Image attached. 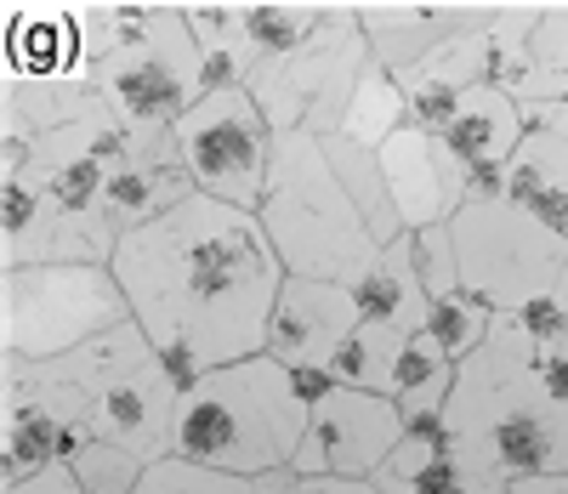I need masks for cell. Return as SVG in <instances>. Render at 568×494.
I'll use <instances>...</instances> for the list:
<instances>
[{
  "label": "cell",
  "mask_w": 568,
  "mask_h": 494,
  "mask_svg": "<svg viewBox=\"0 0 568 494\" xmlns=\"http://www.w3.org/2000/svg\"><path fill=\"white\" fill-rule=\"evenodd\" d=\"M114 273L131 319L149 330L182 386L233 359L267 353L284 262L256 211L194 188L165 216L120 239Z\"/></svg>",
  "instance_id": "6da1fadb"
},
{
  "label": "cell",
  "mask_w": 568,
  "mask_h": 494,
  "mask_svg": "<svg viewBox=\"0 0 568 494\" xmlns=\"http://www.w3.org/2000/svg\"><path fill=\"white\" fill-rule=\"evenodd\" d=\"M449 450L484 488L511 477L568 472V404L540 370V335L524 319H495L489 341L460 359L449 404Z\"/></svg>",
  "instance_id": "7a4b0ae2"
},
{
  "label": "cell",
  "mask_w": 568,
  "mask_h": 494,
  "mask_svg": "<svg viewBox=\"0 0 568 494\" xmlns=\"http://www.w3.org/2000/svg\"><path fill=\"white\" fill-rule=\"evenodd\" d=\"M12 375H23L34 392H45L85 437H114L136 455H171V426L182 404V381L171 375L165 353L149 341L136 319H120L98 330L80 347L58 359H0Z\"/></svg>",
  "instance_id": "3957f363"
},
{
  "label": "cell",
  "mask_w": 568,
  "mask_h": 494,
  "mask_svg": "<svg viewBox=\"0 0 568 494\" xmlns=\"http://www.w3.org/2000/svg\"><path fill=\"white\" fill-rule=\"evenodd\" d=\"M91 80L103 103L142 137L176 142V120L205 97V52L171 0H85Z\"/></svg>",
  "instance_id": "277c9868"
},
{
  "label": "cell",
  "mask_w": 568,
  "mask_h": 494,
  "mask_svg": "<svg viewBox=\"0 0 568 494\" xmlns=\"http://www.w3.org/2000/svg\"><path fill=\"white\" fill-rule=\"evenodd\" d=\"M307 421H313V404L296 392L291 364H278L273 353H251L182 386L171 455L262 477L273 466L296 461Z\"/></svg>",
  "instance_id": "5b68a950"
},
{
  "label": "cell",
  "mask_w": 568,
  "mask_h": 494,
  "mask_svg": "<svg viewBox=\"0 0 568 494\" xmlns=\"http://www.w3.org/2000/svg\"><path fill=\"white\" fill-rule=\"evenodd\" d=\"M256 216L273 239L284 273L353 284L382 256V239L369 233L364 211L353 205V193L342 188L336 165L324 154V137L313 131H278Z\"/></svg>",
  "instance_id": "8992f818"
},
{
  "label": "cell",
  "mask_w": 568,
  "mask_h": 494,
  "mask_svg": "<svg viewBox=\"0 0 568 494\" xmlns=\"http://www.w3.org/2000/svg\"><path fill=\"white\" fill-rule=\"evenodd\" d=\"M120 319L131 302L114 262H29L0 279V347L18 359H58Z\"/></svg>",
  "instance_id": "52a82bcc"
},
{
  "label": "cell",
  "mask_w": 568,
  "mask_h": 494,
  "mask_svg": "<svg viewBox=\"0 0 568 494\" xmlns=\"http://www.w3.org/2000/svg\"><path fill=\"white\" fill-rule=\"evenodd\" d=\"M375 63L369 34L353 0H329L318 29L284 52L273 63L251 69V97L262 103V114L273 120V131H313V137H336L353 103L358 74Z\"/></svg>",
  "instance_id": "ba28073f"
},
{
  "label": "cell",
  "mask_w": 568,
  "mask_h": 494,
  "mask_svg": "<svg viewBox=\"0 0 568 494\" xmlns=\"http://www.w3.org/2000/svg\"><path fill=\"white\" fill-rule=\"evenodd\" d=\"M449 228L460 251V284L478 302H489L500 319L524 313L568 268V233L540 222L506 193L500 200H466L449 216Z\"/></svg>",
  "instance_id": "9c48e42d"
},
{
  "label": "cell",
  "mask_w": 568,
  "mask_h": 494,
  "mask_svg": "<svg viewBox=\"0 0 568 494\" xmlns=\"http://www.w3.org/2000/svg\"><path fill=\"white\" fill-rule=\"evenodd\" d=\"M273 120L251 97V85L205 91L194 109L176 120V154L194 177V188L216 193L227 205L256 211L267 193V165H273Z\"/></svg>",
  "instance_id": "30bf717a"
},
{
  "label": "cell",
  "mask_w": 568,
  "mask_h": 494,
  "mask_svg": "<svg viewBox=\"0 0 568 494\" xmlns=\"http://www.w3.org/2000/svg\"><path fill=\"white\" fill-rule=\"evenodd\" d=\"M404 437V410L393 392H358L336 386L324 404H313V421L296 443V472H347L369 477L393 455V443Z\"/></svg>",
  "instance_id": "8fae6325"
},
{
  "label": "cell",
  "mask_w": 568,
  "mask_h": 494,
  "mask_svg": "<svg viewBox=\"0 0 568 494\" xmlns=\"http://www.w3.org/2000/svg\"><path fill=\"white\" fill-rule=\"evenodd\" d=\"M120 233L103 216L52 205L29 177H0V268L29 262H114Z\"/></svg>",
  "instance_id": "7c38bea8"
},
{
  "label": "cell",
  "mask_w": 568,
  "mask_h": 494,
  "mask_svg": "<svg viewBox=\"0 0 568 494\" xmlns=\"http://www.w3.org/2000/svg\"><path fill=\"white\" fill-rule=\"evenodd\" d=\"M382 165L393 182V200L404 211V228H433L449 222L466 205V165L444 142V131L404 120L387 142H382Z\"/></svg>",
  "instance_id": "4fadbf2b"
},
{
  "label": "cell",
  "mask_w": 568,
  "mask_h": 494,
  "mask_svg": "<svg viewBox=\"0 0 568 494\" xmlns=\"http://www.w3.org/2000/svg\"><path fill=\"white\" fill-rule=\"evenodd\" d=\"M358 319L364 313L353 302V284L284 273L273 319H267V353L278 364H329V353L353 335Z\"/></svg>",
  "instance_id": "5bb4252c"
},
{
  "label": "cell",
  "mask_w": 568,
  "mask_h": 494,
  "mask_svg": "<svg viewBox=\"0 0 568 494\" xmlns=\"http://www.w3.org/2000/svg\"><path fill=\"white\" fill-rule=\"evenodd\" d=\"M7 74L18 80H85V0H12L7 7Z\"/></svg>",
  "instance_id": "9a60e30c"
},
{
  "label": "cell",
  "mask_w": 568,
  "mask_h": 494,
  "mask_svg": "<svg viewBox=\"0 0 568 494\" xmlns=\"http://www.w3.org/2000/svg\"><path fill=\"white\" fill-rule=\"evenodd\" d=\"M80 443H85V426H74L23 375L0 370V483H23L58 461H74Z\"/></svg>",
  "instance_id": "2e32d148"
},
{
  "label": "cell",
  "mask_w": 568,
  "mask_h": 494,
  "mask_svg": "<svg viewBox=\"0 0 568 494\" xmlns=\"http://www.w3.org/2000/svg\"><path fill=\"white\" fill-rule=\"evenodd\" d=\"M358 18H364L375 63L404 80L460 29L466 7H460V0H455V7H433V0H426V7H415V0H369V7H358Z\"/></svg>",
  "instance_id": "e0dca14e"
},
{
  "label": "cell",
  "mask_w": 568,
  "mask_h": 494,
  "mask_svg": "<svg viewBox=\"0 0 568 494\" xmlns=\"http://www.w3.org/2000/svg\"><path fill=\"white\" fill-rule=\"evenodd\" d=\"M524 131H529V120H524V109H517L511 91H500V85H471L466 103H460V114L444 125V142L460 154L466 171H478V165H506L511 148L524 142Z\"/></svg>",
  "instance_id": "ac0fdd59"
},
{
  "label": "cell",
  "mask_w": 568,
  "mask_h": 494,
  "mask_svg": "<svg viewBox=\"0 0 568 494\" xmlns=\"http://www.w3.org/2000/svg\"><path fill=\"white\" fill-rule=\"evenodd\" d=\"M353 302L369 324H393L404 335H415L426 324V308H433V295H426L420 273H415V256H409V233L382 244V256H375L358 279H353Z\"/></svg>",
  "instance_id": "d6986e66"
},
{
  "label": "cell",
  "mask_w": 568,
  "mask_h": 494,
  "mask_svg": "<svg viewBox=\"0 0 568 494\" xmlns=\"http://www.w3.org/2000/svg\"><path fill=\"white\" fill-rule=\"evenodd\" d=\"M506 200H517L551 228L568 222V137H557L546 125L524 131V142L506 160Z\"/></svg>",
  "instance_id": "ffe728a7"
},
{
  "label": "cell",
  "mask_w": 568,
  "mask_h": 494,
  "mask_svg": "<svg viewBox=\"0 0 568 494\" xmlns=\"http://www.w3.org/2000/svg\"><path fill=\"white\" fill-rule=\"evenodd\" d=\"M194 193V177H187L182 160H125L109 171V188H103V216L109 228L125 239L131 228L165 216L176 200Z\"/></svg>",
  "instance_id": "44dd1931"
},
{
  "label": "cell",
  "mask_w": 568,
  "mask_h": 494,
  "mask_svg": "<svg viewBox=\"0 0 568 494\" xmlns=\"http://www.w3.org/2000/svg\"><path fill=\"white\" fill-rule=\"evenodd\" d=\"M91 109H103V91L98 80H18L7 74L0 85V131L7 137H40V131H58Z\"/></svg>",
  "instance_id": "7402d4cb"
},
{
  "label": "cell",
  "mask_w": 568,
  "mask_h": 494,
  "mask_svg": "<svg viewBox=\"0 0 568 494\" xmlns=\"http://www.w3.org/2000/svg\"><path fill=\"white\" fill-rule=\"evenodd\" d=\"M324 154H329V165H336L342 188L353 193V205L364 211V222H369L375 239L393 244V239L409 233V228H404V211H398V200H393V182H387V165H382V148L353 142L347 131H336V137H324Z\"/></svg>",
  "instance_id": "603a6c76"
},
{
  "label": "cell",
  "mask_w": 568,
  "mask_h": 494,
  "mask_svg": "<svg viewBox=\"0 0 568 494\" xmlns=\"http://www.w3.org/2000/svg\"><path fill=\"white\" fill-rule=\"evenodd\" d=\"M329 0H240V29L251 40V69L273 63L318 29Z\"/></svg>",
  "instance_id": "cb8c5ba5"
},
{
  "label": "cell",
  "mask_w": 568,
  "mask_h": 494,
  "mask_svg": "<svg viewBox=\"0 0 568 494\" xmlns=\"http://www.w3.org/2000/svg\"><path fill=\"white\" fill-rule=\"evenodd\" d=\"M398 353H404V330L358 319L353 335L329 353V375H336L342 386H358V392H393Z\"/></svg>",
  "instance_id": "d4e9b609"
},
{
  "label": "cell",
  "mask_w": 568,
  "mask_h": 494,
  "mask_svg": "<svg viewBox=\"0 0 568 494\" xmlns=\"http://www.w3.org/2000/svg\"><path fill=\"white\" fill-rule=\"evenodd\" d=\"M455 359L438 347L426 330L404 335V353H398V375H393V399L404 415L415 410H444L449 404V386H455Z\"/></svg>",
  "instance_id": "484cf974"
},
{
  "label": "cell",
  "mask_w": 568,
  "mask_h": 494,
  "mask_svg": "<svg viewBox=\"0 0 568 494\" xmlns=\"http://www.w3.org/2000/svg\"><path fill=\"white\" fill-rule=\"evenodd\" d=\"M409 120V97H404V80L393 74V69H382V63H369L364 74H358V85H353V103H347V120H342V131L353 137V142H369V148H382L398 125Z\"/></svg>",
  "instance_id": "4316f807"
},
{
  "label": "cell",
  "mask_w": 568,
  "mask_h": 494,
  "mask_svg": "<svg viewBox=\"0 0 568 494\" xmlns=\"http://www.w3.org/2000/svg\"><path fill=\"white\" fill-rule=\"evenodd\" d=\"M495 308L489 302H478V295H471L466 284H455V290H444V295H433V308H426V335L438 341V347L460 364V359H471L489 341V330H495Z\"/></svg>",
  "instance_id": "83f0119b"
},
{
  "label": "cell",
  "mask_w": 568,
  "mask_h": 494,
  "mask_svg": "<svg viewBox=\"0 0 568 494\" xmlns=\"http://www.w3.org/2000/svg\"><path fill=\"white\" fill-rule=\"evenodd\" d=\"M136 494H262V483L245 477V472L187 461V455H160V461H149Z\"/></svg>",
  "instance_id": "f1b7e54d"
},
{
  "label": "cell",
  "mask_w": 568,
  "mask_h": 494,
  "mask_svg": "<svg viewBox=\"0 0 568 494\" xmlns=\"http://www.w3.org/2000/svg\"><path fill=\"white\" fill-rule=\"evenodd\" d=\"M69 466H74L85 494H136L142 472H149V455L125 450V443H114V437H85Z\"/></svg>",
  "instance_id": "f546056e"
},
{
  "label": "cell",
  "mask_w": 568,
  "mask_h": 494,
  "mask_svg": "<svg viewBox=\"0 0 568 494\" xmlns=\"http://www.w3.org/2000/svg\"><path fill=\"white\" fill-rule=\"evenodd\" d=\"M409 256H415V273H420L426 295H444V290L460 284V251H455V228L449 222L409 228Z\"/></svg>",
  "instance_id": "4dcf8cb0"
},
{
  "label": "cell",
  "mask_w": 568,
  "mask_h": 494,
  "mask_svg": "<svg viewBox=\"0 0 568 494\" xmlns=\"http://www.w3.org/2000/svg\"><path fill=\"white\" fill-rule=\"evenodd\" d=\"M551 80H568V0L540 12V34H535V74L517 85L511 97H529L535 85H551Z\"/></svg>",
  "instance_id": "1f68e13d"
},
{
  "label": "cell",
  "mask_w": 568,
  "mask_h": 494,
  "mask_svg": "<svg viewBox=\"0 0 568 494\" xmlns=\"http://www.w3.org/2000/svg\"><path fill=\"white\" fill-rule=\"evenodd\" d=\"M262 494H387L375 477H347V472H296V466H273L256 477Z\"/></svg>",
  "instance_id": "d6a6232c"
},
{
  "label": "cell",
  "mask_w": 568,
  "mask_h": 494,
  "mask_svg": "<svg viewBox=\"0 0 568 494\" xmlns=\"http://www.w3.org/2000/svg\"><path fill=\"white\" fill-rule=\"evenodd\" d=\"M529 125H546L557 137H568V80H551V85H535L529 97H517Z\"/></svg>",
  "instance_id": "836d02e7"
},
{
  "label": "cell",
  "mask_w": 568,
  "mask_h": 494,
  "mask_svg": "<svg viewBox=\"0 0 568 494\" xmlns=\"http://www.w3.org/2000/svg\"><path fill=\"white\" fill-rule=\"evenodd\" d=\"M511 319H524L540 341H551V335H562V330H568V308L557 302V290H540L535 302H529L524 313H511Z\"/></svg>",
  "instance_id": "e575fe53"
},
{
  "label": "cell",
  "mask_w": 568,
  "mask_h": 494,
  "mask_svg": "<svg viewBox=\"0 0 568 494\" xmlns=\"http://www.w3.org/2000/svg\"><path fill=\"white\" fill-rule=\"evenodd\" d=\"M7 494H85V488H80L74 466L58 461V466H45V472H34V477H23V483H7Z\"/></svg>",
  "instance_id": "d590c367"
},
{
  "label": "cell",
  "mask_w": 568,
  "mask_h": 494,
  "mask_svg": "<svg viewBox=\"0 0 568 494\" xmlns=\"http://www.w3.org/2000/svg\"><path fill=\"white\" fill-rule=\"evenodd\" d=\"M540 370H546L551 392L568 404V330H562V335H551V341H540Z\"/></svg>",
  "instance_id": "8d00e7d4"
},
{
  "label": "cell",
  "mask_w": 568,
  "mask_h": 494,
  "mask_svg": "<svg viewBox=\"0 0 568 494\" xmlns=\"http://www.w3.org/2000/svg\"><path fill=\"white\" fill-rule=\"evenodd\" d=\"M500 494H568V472H535V477H511Z\"/></svg>",
  "instance_id": "74e56055"
},
{
  "label": "cell",
  "mask_w": 568,
  "mask_h": 494,
  "mask_svg": "<svg viewBox=\"0 0 568 494\" xmlns=\"http://www.w3.org/2000/svg\"><path fill=\"white\" fill-rule=\"evenodd\" d=\"M551 290H557V302H562V308H568V268H562V273H557V284H551Z\"/></svg>",
  "instance_id": "f35d334b"
},
{
  "label": "cell",
  "mask_w": 568,
  "mask_h": 494,
  "mask_svg": "<svg viewBox=\"0 0 568 494\" xmlns=\"http://www.w3.org/2000/svg\"><path fill=\"white\" fill-rule=\"evenodd\" d=\"M562 233H568V222H562Z\"/></svg>",
  "instance_id": "ab89813d"
}]
</instances>
